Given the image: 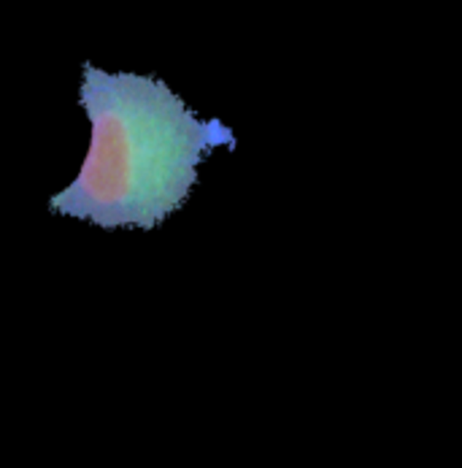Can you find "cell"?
<instances>
[{"mask_svg": "<svg viewBox=\"0 0 462 468\" xmlns=\"http://www.w3.org/2000/svg\"><path fill=\"white\" fill-rule=\"evenodd\" d=\"M79 106L89 122L87 154L49 208L103 230H154L184 208L205 154L236 149L222 120H200L157 76L84 63Z\"/></svg>", "mask_w": 462, "mask_h": 468, "instance_id": "1", "label": "cell"}]
</instances>
